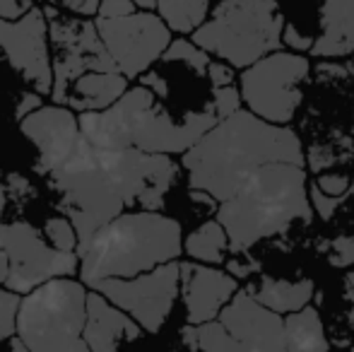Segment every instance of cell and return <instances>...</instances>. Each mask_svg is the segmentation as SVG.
Masks as SVG:
<instances>
[{"mask_svg":"<svg viewBox=\"0 0 354 352\" xmlns=\"http://www.w3.org/2000/svg\"><path fill=\"white\" fill-rule=\"evenodd\" d=\"M316 58H340L354 53V0H323L321 34L313 41Z\"/></svg>","mask_w":354,"mask_h":352,"instance_id":"cell-18","label":"cell"},{"mask_svg":"<svg viewBox=\"0 0 354 352\" xmlns=\"http://www.w3.org/2000/svg\"><path fill=\"white\" fill-rule=\"evenodd\" d=\"M140 85L149 87L154 94H157L159 99H167V97H169V85H167V80H164L162 75H157L154 71L142 73V75H140Z\"/></svg>","mask_w":354,"mask_h":352,"instance_id":"cell-37","label":"cell"},{"mask_svg":"<svg viewBox=\"0 0 354 352\" xmlns=\"http://www.w3.org/2000/svg\"><path fill=\"white\" fill-rule=\"evenodd\" d=\"M330 263L337 268H345L354 263V237H337L333 241Z\"/></svg>","mask_w":354,"mask_h":352,"instance_id":"cell-30","label":"cell"},{"mask_svg":"<svg viewBox=\"0 0 354 352\" xmlns=\"http://www.w3.org/2000/svg\"><path fill=\"white\" fill-rule=\"evenodd\" d=\"M44 237L61 251H77L80 237L71 217H48L44 225Z\"/></svg>","mask_w":354,"mask_h":352,"instance_id":"cell-26","label":"cell"},{"mask_svg":"<svg viewBox=\"0 0 354 352\" xmlns=\"http://www.w3.org/2000/svg\"><path fill=\"white\" fill-rule=\"evenodd\" d=\"M89 287L128 311L147 333H159L181 290V263L169 261L136 277H106Z\"/></svg>","mask_w":354,"mask_h":352,"instance_id":"cell-10","label":"cell"},{"mask_svg":"<svg viewBox=\"0 0 354 352\" xmlns=\"http://www.w3.org/2000/svg\"><path fill=\"white\" fill-rule=\"evenodd\" d=\"M347 285H350V290L354 292V270H352V275L347 277Z\"/></svg>","mask_w":354,"mask_h":352,"instance_id":"cell-42","label":"cell"},{"mask_svg":"<svg viewBox=\"0 0 354 352\" xmlns=\"http://www.w3.org/2000/svg\"><path fill=\"white\" fill-rule=\"evenodd\" d=\"M48 17V39L53 44V104H63L68 87L89 71H121L116 58L104 44L97 22L92 19L58 17L51 8L44 10Z\"/></svg>","mask_w":354,"mask_h":352,"instance_id":"cell-9","label":"cell"},{"mask_svg":"<svg viewBox=\"0 0 354 352\" xmlns=\"http://www.w3.org/2000/svg\"><path fill=\"white\" fill-rule=\"evenodd\" d=\"M352 348H354V345H352Z\"/></svg>","mask_w":354,"mask_h":352,"instance_id":"cell-43","label":"cell"},{"mask_svg":"<svg viewBox=\"0 0 354 352\" xmlns=\"http://www.w3.org/2000/svg\"><path fill=\"white\" fill-rule=\"evenodd\" d=\"M308 196H311V203H313V210L321 220H330L333 212L337 210V205H342L345 196H328L326 191H321V186H308Z\"/></svg>","mask_w":354,"mask_h":352,"instance_id":"cell-29","label":"cell"},{"mask_svg":"<svg viewBox=\"0 0 354 352\" xmlns=\"http://www.w3.org/2000/svg\"><path fill=\"white\" fill-rule=\"evenodd\" d=\"M311 63L297 53L272 51L243 68L241 97L253 113L272 123H289L304 99Z\"/></svg>","mask_w":354,"mask_h":352,"instance_id":"cell-8","label":"cell"},{"mask_svg":"<svg viewBox=\"0 0 354 352\" xmlns=\"http://www.w3.org/2000/svg\"><path fill=\"white\" fill-rule=\"evenodd\" d=\"M87 295L82 280L53 277L22 297L17 335L29 352H87Z\"/></svg>","mask_w":354,"mask_h":352,"instance_id":"cell-7","label":"cell"},{"mask_svg":"<svg viewBox=\"0 0 354 352\" xmlns=\"http://www.w3.org/2000/svg\"><path fill=\"white\" fill-rule=\"evenodd\" d=\"M275 162L304 165V147L287 123H272L248 111L217 121L196 145L183 152L191 188L207 191L214 201L232 198L248 176Z\"/></svg>","mask_w":354,"mask_h":352,"instance_id":"cell-2","label":"cell"},{"mask_svg":"<svg viewBox=\"0 0 354 352\" xmlns=\"http://www.w3.org/2000/svg\"><path fill=\"white\" fill-rule=\"evenodd\" d=\"M183 232L174 217L157 210L123 212L77 244L80 280L92 285L106 277H136L176 261Z\"/></svg>","mask_w":354,"mask_h":352,"instance_id":"cell-5","label":"cell"},{"mask_svg":"<svg viewBox=\"0 0 354 352\" xmlns=\"http://www.w3.org/2000/svg\"><path fill=\"white\" fill-rule=\"evenodd\" d=\"M241 99H243L241 92H239L234 85L212 87V109H214V113H217L219 121L227 118V116H232L234 111H239Z\"/></svg>","mask_w":354,"mask_h":352,"instance_id":"cell-28","label":"cell"},{"mask_svg":"<svg viewBox=\"0 0 354 352\" xmlns=\"http://www.w3.org/2000/svg\"><path fill=\"white\" fill-rule=\"evenodd\" d=\"M162 61L167 63H186L193 73L198 75H207V68H210V53L205 48H201L196 41H188V39H176V41L169 44V48L164 51Z\"/></svg>","mask_w":354,"mask_h":352,"instance_id":"cell-24","label":"cell"},{"mask_svg":"<svg viewBox=\"0 0 354 352\" xmlns=\"http://www.w3.org/2000/svg\"><path fill=\"white\" fill-rule=\"evenodd\" d=\"M207 77H210L212 87H224L234 82V66L232 63H219V61H210V68H207Z\"/></svg>","mask_w":354,"mask_h":352,"instance_id":"cell-33","label":"cell"},{"mask_svg":"<svg viewBox=\"0 0 354 352\" xmlns=\"http://www.w3.org/2000/svg\"><path fill=\"white\" fill-rule=\"evenodd\" d=\"M284 343L287 350H328L330 343L326 338V328L318 309L304 306L284 319Z\"/></svg>","mask_w":354,"mask_h":352,"instance_id":"cell-21","label":"cell"},{"mask_svg":"<svg viewBox=\"0 0 354 352\" xmlns=\"http://www.w3.org/2000/svg\"><path fill=\"white\" fill-rule=\"evenodd\" d=\"M63 5L77 15H94V12H99L102 0H63Z\"/></svg>","mask_w":354,"mask_h":352,"instance_id":"cell-38","label":"cell"},{"mask_svg":"<svg viewBox=\"0 0 354 352\" xmlns=\"http://www.w3.org/2000/svg\"><path fill=\"white\" fill-rule=\"evenodd\" d=\"M321 191H326L328 196H345L350 191V176L345 174H323L318 178Z\"/></svg>","mask_w":354,"mask_h":352,"instance_id":"cell-32","label":"cell"},{"mask_svg":"<svg viewBox=\"0 0 354 352\" xmlns=\"http://www.w3.org/2000/svg\"><path fill=\"white\" fill-rule=\"evenodd\" d=\"M41 97L44 94H34V92H24L22 97H19V104H17V109H15V118L17 121H22L24 116H29L32 111H37L39 106H44V102H41Z\"/></svg>","mask_w":354,"mask_h":352,"instance_id":"cell-36","label":"cell"},{"mask_svg":"<svg viewBox=\"0 0 354 352\" xmlns=\"http://www.w3.org/2000/svg\"><path fill=\"white\" fill-rule=\"evenodd\" d=\"M142 326L128 311L113 304L102 292L92 290L87 295V324H84V343L89 350L104 352L121 343H131L142 335Z\"/></svg>","mask_w":354,"mask_h":352,"instance_id":"cell-17","label":"cell"},{"mask_svg":"<svg viewBox=\"0 0 354 352\" xmlns=\"http://www.w3.org/2000/svg\"><path fill=\"white\" fill-rule=\"evenodd\" d=\"M311 217L306 172L294 162L261 167L232 198L219 203L217 210L234 254H246L256 241L280 234L297 220L308 225Z\"/></svg>","mask_w":354,"mask_h":352,"instance_id":"cell-4","label":"cell"},{"mask_svg":"<svg viewBox=\"0 0 354 352\" xmlns=\"http://www.w3.org/2000/svg\"><path fill=\"white\" fill-rule=\"evenodd\" d=\"M19 292L12 290H0V343L10 340L17 333V311H19Z\"/></svg>","mask_w":354,"mask_h":352,"instance_id":"cell-27","label":"cell"},{"mask_svg":"<svg viewBox=\"0 0 354 352\" xmlns=\"http://www.w3.org/2000/svg\"><path fill=\"white\" fill-rule=\"evenodd\" d=\"M313 282L311 280H272V277H263L258 290H253V297L263 302L270 309L280 311V314H292L299 311L311 302L313 297Z\"/></svg>","mask_w":354,"mask_h":352,"instance_id":"cell-20","label":"cell"},{"mask_svg":"<svg viewBox=\"0 0 354 352\" xmlns=\"http://www.w3.org/2000/svg\"><path fill=\"white\" fill-rule=\"evenodd\" d=\"M284 24L277 0H222L193 41L234 68H248L282 46Z\"/></svg>","mask_w":354,"mask_h":352,"instance_id":"cell-6","label":"cell"},{"mask_svg":"<svg viewBox=\"0 0 354 352\" xmlns=\"http://www.w3.org/2000/svg\"><path fill=\"white\" fill-rule=\"evenodd\" d=\"M94 22L128 80H136L147 73L149 66L159 61L171 44V27L164 22L162 15H154L152 10H136L123 17H97Z\"/></svg>","mask_w":354,"mask_h":352,"instance_id":"cell-12","label":"cell"},{"mask_svg":"<svg viewBox=\"0 0 354 352\" xmlns=\"http://www.w3.org/2000/svg\"><path fill=\"white\" fill-rule=\"evenodd\" d=\"M217 121L212 104L176 121L145 85L126 89L123 97L102 111H80V128L94 145L138 147L162 155L188 152Z\"/></svg>","mask_w":354,"mask_h":352,"instance_id":"cell-3","label":"cell"},{"mask_svg":"<svg viewBox=\"0 0 354 352\" xmlns=\"http://www.w3.org/2000/svg\"><path fill=\"white\" fill-rule=\"evenodd\" d=\"M183 249L193 261L217 266L224 261V251L229 249V234L219 220H207L186 237Z\"/></svg>","mask_w":354,"mask_h":352,"instance_id":"cell-22","label":"cell"},{"mask_svg":"<svg viewBox=\"0 0 354 352\" xmlns=\"http://www.w3.org/2000/svg\"><path fill=\"white\" fill-rule=\"evenodd\" d=\"M236 280L232 272L210 266L181 263V295L186 304L188 324H205L219 316V311L236 295Z\"/></svg>","mask_w":354,"mask_h":352,"instance_id":"cell-16","label":"cell"},{"mask_svg":"<svg viewBox=\"0 0 354 352\" xmlns=\"http://www.w3.org/2000/svg\"><path fill=\"white\" fill-rule=\"evenodd\" d=\"M136 10V0H102L97 17H123V15H131Z\"/></svg>","mask_w":354,"mask_h":352,"instance_id":"cell-31","label":"cell"},{"mask_svg":"<svg viewBox=\"0 0 354 352\" xmlns=\"http://www.w3.org/2000/svg\"><path fill=\"white\" fill-rule=\"evenodd\" d=\"M282 41L287 44V46L297 48V51H311V48H313V41H316V39L304 37V34H299V29H294L292 24H284Z\"/></svg>","mask_w":354,"mask_h":352,"instance_id":"cell-35","label":"cell"},{"mask_svg":"<svg viewBox=\"0 0 354 352\" xmlns=\"http://www.w3.org/2000/svg\"><path fill=\"white\" fill-rule=\"evenodd\" d=\"M229 333L241 343L243 352H282L284 343V319L280 311L270 309L253 297V292L236 290L229 304L217 316Z\"/></svg>","mask_w":354,"mask_h":352,"instance_id":"cell-14","label":"cell"},{"mask_svg":"<svg viewBox=\"0 0 354 352\" xmlns=\"http://www.w3.org/2000/svg\"><path fill=\"white\" fill-rule=\"evenodd\" d=\"M128 89V77L121 71H89L68 87L63 104L75 111H102L111 106Z\"/></svg>","mask_w":354,"mask_h":352,"instance_id":"cell-19","label":"cell"},{"mask_svg":"<svg viewBox=\"0 0 354 352\" xmlns=\"http://www.w3.org/2000/svg\"><path fill=\"white\" fill-rule=\"evenodd\" d=\"M176 178L178 165L169 155L138 147H102L82 133L73 150L46 174V183L58 193V207L84 241L128 207L162 210L164 196Z\"/></svg>","mask_w":354,"mask_h":352,"instance_id":"cell-1","label":"cell"},{"mask_svg":"<svg viewBox=\"0 0 354 352\" xmlns=\"http://www.w3.org/2000/svg\"><path fill=\"white\" fill-rule=\"evenodd\" d=\"M34 8L32 0H0V17L19 19Z\"/></svg>","mask_w":354,"mask_h":352,"instance_id":"cell-34","label":"cell"},{"mask_svg":"<svg viewBox=\"0 0 354 352\" xmlns=\"http://www.w3.org/2000/svg\"><path fill=\"white\" fill-rule=\"evenodd\" d=\"M198 326V350L207 352H243L241 343L229 333V328L219 319L205 321Z\"/></svg>","mask_w":354,"mask_h":352,"instance_id":"cell-25","label":"cell"},{"mask_svg":"<svg viewBox=\"0 0 354 352\" xmlns=\"http://www.w3.org/2000/svg\"><path fill=\"white\" fill-rule=\"evenodd\" d=\"M0 51L24 80L32 82L39 94L53 92L48 17L41 8H32L19 19L0 17Z\"/></svg>","mask_w":354,"mask_h":352,"instance_id":"cell-13","label":"cell"},{"mask_svg":"<svg viewBox=\"0 0 354 352\" xmlns=\"http://www.w3.org/2000/svg\"><path fill=\"white\" fill-rule=\"evenodd\" d=\"M0 246L10 256V277L5 287L27 295L46 280L75 275L80 270L77 251H61L27 220L5 225Z\"/></svg>","mask_w":354,"mask_h":352,"instance_id":"cell-11","label":"cell"},{"mask_svg":"<svg viewBox=\"0 0 354 352\" xmlns=\"http://www.w3.org/2000/svg\"><path fill=\"white\" fill-rule=\"evenodd\" d=\"M136 5L142 10H152V8H157V0H136Z\"/></svg>","mask_w":354,"mask_h":352,"instance_id":"cell-41","label":"cell"},{"mask_svg":"<svg viewBox=\"0 0 354 352\" xmlns=\"http://www.w3.org/2000/svg\"><path fill=\"white\" fill-rule=\"evenodd\" d=\"M19 131L37 145L39 162L34 172L41 176H46L82 136L80 116H75V109H66L63 104L39 106L19 121Z\"/></svg>","mask_w":354,"mask_h":352,"instance_id":"cell-15","label":"cell"},{"mask_svg":"<svg viewBox=\"0 0 354 352\" xmlns=\"http://www.w3.org/2000/svg\"><path fill=\"white\" fill-rule=\"evenodd\" d=\"M5 201H8V196H5L3 186H0V239H3V232H5V222H3V215H5Z\"/></svg>","mask_w":354,"mask_h":352,"instance_id":"cell-40","label":"cell"},{"mask_svg":"<svg viewBox=\"0 0 354 352\" xmlns=\"http://www.w3.org/2000/svg\"><path fill=\"white\" fill-rule=\"evenodd\" d=\"M8 277H10V256H8V251L0 246V285L8 282Z\"/></svg>","mask_w":354,"mask_h":352,"instance_id":"cell-39","label":"cell"},{"mask_svg":"<svg viewBox=\"0 0 354 352\" xmlns=\"http://www.w3.org/2000/svg\"><path fill=\"white\" fill-rule=\"evenodd\" d=\"M157 10L171 32L193 34L210 15V0H157Z\"/></svg>","mask_w":354,"mask_h":352,"instance_id":"cell-23","label":"cell"}]
</instances>
